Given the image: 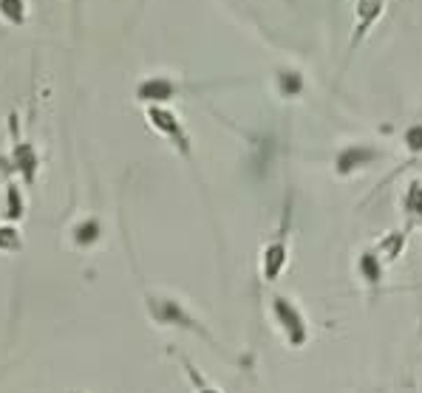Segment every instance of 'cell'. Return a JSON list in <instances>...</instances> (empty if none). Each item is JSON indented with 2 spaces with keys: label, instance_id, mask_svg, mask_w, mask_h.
Masks as SVG:
<instances>
[{
  "label": "cell",
  "instance_id": "2",
  "mask_svg": "<svg viewBox=\"0 0 422 393\" xmlns=\"http://www.w3.org/2000/svg\"><path fill=\"white\" fill-rule=\"evenodd\" d=\"M148 122L165 136L170 139L184 156H190V142H187V131L181 128V122H179V116L168 111V108H162V105H151L148 108Z\"/></svg>",
  "mask_w": 422,
  "mask_h": 393
},
{
  "label": "cell",
  "instance_id": "3",
  "mask_svg": "<svg viewBox=\"0 0 422 393\" xmlns=\"http://www.w3.org/2000/svg\"><path fill=\"white\" fill-rule=\"evenodd\" d=\"M286 260H289V246H286V224H283V230L278 233V238H272V240L266 243L263 255H261L263 280H266V283L278 280L281 272H283V266H286Z\"/></svg>",
  "mask_w": 422,
  "mask_h": 393
},
{
  "label": "cell",
  "instance_id": "7",
  "mask_svg": "<svg viewBox=\"0 0 422 393\" xmlns=\"http://www.w3.org/2000/svg\"><path fill=\"white\" fill-rule=\"evenodd\" d=\"M176 93V85L170 79H145L139 85V99H154V102H165Z\"/></svg>",
  "mask_w": 422,
  "mask_h": 393
},
{
  "label": "cell",
  "instance_id": "1",
  "mask_svg": "<svg viewBox=\"0 0 422 393\" xmlns=\"http://www.w3.org/2000/svg\"><path fill=\"white\" fill-rule=\"evenodd\" d=\"M272 320H275L278 331L283 334V340H286L292 348L306 345V340H309L306 320H303V312H301L289 297H272Z\"/></svg>",
  "mask_w": 422,
  "mask_h": 393
},
{
  "label": "cell",
  "instance_id": "11",
  "mask_svg": "<svg viewBox=\"0 0 422 393\" xmlns=\"http://www.w3.org/2000/svg\"><path fill=\"white\" fill-rule=\"evenodd\" d=\"M96 235H99V224L96 221H85V224H80V230H77V243L80 246H88V243H94L96 240Z\"/></svg>",
  "mask_w": 422,
  "mask_h": 393
},
{
  "label": "cell",
  "instance_id": "6",
  "mask_svg": "<svg viewBox=\"0 0 422 393\" xmlns=\"http://www.w3.org/2000/svg\"><path fill=\"white\" fill-rule=\"evenodd\" d=\"M383 272H386V260L380 257V252H360L357 255V275L366 280V286L371 292L383 283Z\"/></svg>",
  "mask_w": 422,
  "mask_h": 393
},
{
  "label": "cell",
  "instance_id": "4",
  "mask_svg": "<svg viewBox=\"0 0 422 393\" xmlns=\"http://www.w3.org/2000/svg\"><path fill=\"white\" fill-rule=\"evenodd\" d=\"M383 11H386V0H357L354 3V20L357 23H354V34H351V49H357L368 37V31L377 26Z\"/></svg>",
  "mask_w": 422,
  "mask_h": 393
},
{
  "label": "cell",
  "instance_id": "8",
  "mask_svg": "<svg viewBox=\"0 0 422 393\" xmlns=\"http://www.w3.org/2000/svg\"><path fill=\"white\" fill-rule=\"evenodd\" d=\"M278 93L281 96H286V99H295V96H301L303 93V77L298 74V71H289V68H283V71H278Z\"/></svg>",
  "mask_w": 422,
  "mask_h": 393
},
{
  "label": "cell",
  "instance_id": "12",
  "mask_svg": "<svg viewBox=\"0 0 422 393\" xmlns=\"http://www.w3.org/2000/svg\"><path fill=\"white\" fill-rule=\"evenodd\" d=\"M406 148H408V153H422V125H411L408 131H406Z\"/></svg>",
  "mask_w": 422,
  "mask_h": 393
},
{
  "label": "cell",
  "instance_id": "5",
  "mask_svg": "<svg viewBox=\"0 0 422 393\" xmlns=\"http://www.w3.org/2000/svg\"><path fill=\"white\" fill-rule=\"evenodd\" d=\"M377 158H380V150H377V148H368V145H351V148H346V150H340L338 153V158H335V173L343 175V178H348L351 173H357V170L374 164Z\"/></svg>",
  "mask_w": 422,
  "mask_h": 393
},
{
  "label": "cell",
  "instance_id": "9",
  "mask_svg": "<svg viewBox=\"0 0 422 393\" xmlns=\"http://www.w3.org/2000/svg\"><path fill=\"white\" fill-rule=\"evenodd\" d=\"M403 249H406V233H388V235L380 238V243H377V252H380V257L383 260H397L400 255H403Z\"/></svg>",
  "mask_w": 422,
  "mask_h": 393
},
{
  "label": "cell",
  "instance_id": "10",
  "mask_svg": "<svg viewBox=\"0 0 422 393\" xmlns=\"http://www.w3.org/2000/svg\"><path fill=\"white\" fill-rule=\"evenodd\" d=\"M0 11H3V17H9L11 23H23V17H26L23 0H0Z\"/></svg>",
  "mask_w": 422,
  "mask_h": 393
}]
</instances>
